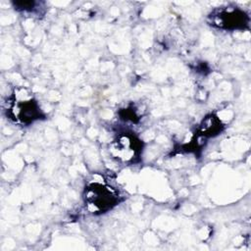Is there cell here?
Wrapping results in <instances>:
<instances>
[{
	"mask_svg": "<svg viewBox=\"0 0 251 251\" xmlns=\"http://www.w3.org/2000/svg\"><path fill=\"white\" fill-rule=\"evenodd\" d=\"M7 115L15 123L21 125H29L42 116L37 102L25 88L15 90L9 101Z\"/></svg>",
	"mask_w": 251,
	"mask_h": 251,
	"instance_id": "cell-1",
	"label": "cell"
},
{
	"mask_svg": "<svg viewBox=\"0 0 251 251\" xmlns=\"http://www.w3.org/2000/svg\"><path fill=\"white\" fill-rule=\"evenodd\" d=\"M84 203L91 213H105L115 207L119 202L118 193L109 185L92 182L84 189Z\"/></svg>",
	"mask_w": 251,
	"mask_h": 251,
	"instance_id": "cell-2",
	"label": "cell"
},
{
	"mask_svg": "<svg viewBox=\"0 0 251 251\" xmlns=\"http://www.w3.org/2000/svg\"><path fill=\"white\" fill-rule=\"evenodd\" d=\"M141 142L129 133L120 134L110 145V152L114 158L123 163H130L141 153Z\"/></svg>",
	"mask_w": 251,
	"mask_h": 251,
	"instance_id": "cell-3",
	"label": "cell"
},
{
	"mask_svg": "<svg viewBox=\"0 0 251 251\" xmlns=\"http://www.w3.org/2000/svg\"><path fill=\"white\" fill-rule=\"evenodd\" d=\"M211 25L224 29H238L248 25L249 18L245 12L238 8H223L210 15Z\"/></svg>",
	"mask_w": 251,
	"mask_h": 251,
	"instance_id": "cell-4",
	"label": "cell"
},
{
	"mask_svg": "<svg viewBox=\"0 0 251 251\" xmlns=\"http://www.w3.org/2000/svg\"><path fill=\"white\" fill-rule=\"evenodd\" d=\"M222 127L223 126L220 120L216 116L210 115L203 120L202 124L200 125L199 131L200 134L204 136H213L218 134L221 131Z\"/></svg>",
	"mask_w": 251,
	"mask_h": 251,
	"instance_id": "cell-5",
	"label": "cell"
}]
</instances>
